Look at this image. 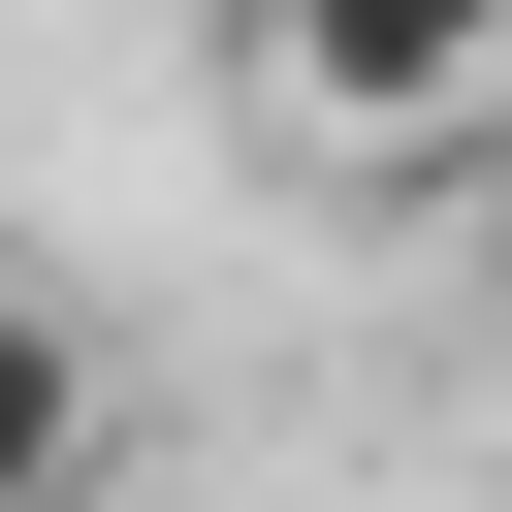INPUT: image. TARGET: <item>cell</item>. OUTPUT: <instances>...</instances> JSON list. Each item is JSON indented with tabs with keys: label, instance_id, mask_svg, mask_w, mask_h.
I'll use <instances>...</instances> for the list:
<instances>
[{
	"label": "cell",
	"instance_id": "cell-1",
	"mask_svg": "<svg viewBox=\"0 0 512 512\" xmlns=\"http://www.w3.org/2000/svg\"><path fill=\"white\" fill-rule=\"evenodd\" d=\"M256 64H288V128L416 160V128H480V96H512V0H256Z\"/></svg>",
	"mask_w": 512,
	"mask_h": 512
},
{
	"label": "cell",
	"instance_id": "cell-2",
	"mask_svg": "<svg viewBox=\"0 0 512 512\" xmlns=\"http://www.w3.org/2000/svg\"><path fill=\"white\" fill-rule=\"evenodd\" d=\"M64 480H96V352L0 288V512H64Z\"/></svg>",
	"mask_w": 512,
	"mask_h": 512
}]
</instances>
